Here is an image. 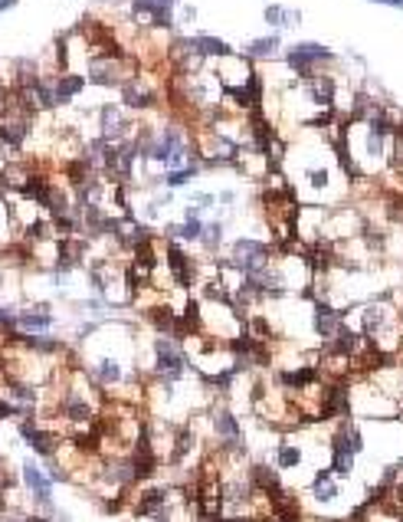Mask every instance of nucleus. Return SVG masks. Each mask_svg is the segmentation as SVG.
Returning a JSON list of instances; mask_svg holds the SVG:
<instances>
[{"instance_id": "f257e3e1", "label": "nucleus", "mask_w": 403, "mask_h": 522, "mask_svg": "<svg viewBox=\"0 0 403 522\" xmlns=\"http://www.w3.org/2000/svg\"><path fill=\"white\" fill-rule=\"evenodd\" d=\"M151 355H154V378H161V381H184V375L190 371L187 348L174 335H154Z\"/></svg>"}, {"instance_id": "f03ea898", "label": "nucleus", "mask_w": 403, "mask_h": 522, "mask_svg": "<svg viewBox=\"0 0 403 522\" xmlns=\"http://www.w3.org/2000/svg\"><path fill=\"white\" fill-rule=\"evenodd\" d=\"M282 63L289 66L292 73L299 76V79H308V76L322 73V69H331V66L338 63V56L331 53L328 46H322V43H295V46H289L282 53Z\"/></svg>"}, {"instance_id": "7ed1b4c3", "label": "nucleus", "mask_w": 403, "mask_h": 522, "mask_svg": "<svg viewBox=\"0 0 403 522\" xmlns=\"http://www.w3.org/2000/svg\"><path fill=\"white\" fill-rule=\"evenodd\" d=\"M118 96H121V109L135 115V112H148V109L158 106L161 92H158L154 82L141 79V76H128V79L118 86Z\"/></svg>"}, {"instance_id": "20e7f679", "label": "nucleus", "mask_w": 403, "mask_h": 522, "mask_svg": "<svg viewBox=\"0 0 403 522\" xmlns=\"http://www.w3.org/2000/svg\"><path fill=\"white\" fill-rule=\"evenodd\" d=\"M131 516H138V519H170V516H174L170 490L168 486H148V490L135 499Z\"/></svg>"}, {"instance_id": "39448f33", "label": "nucleus", "mask_w": 403, "mask_h": 522, "mask_svg": "<svg viewBox=\"0 0 403 522\" xmlns=\"http://www.w3.org/2000/svg\"><path fill=\"white\" fill-rule=\"evenodd\" d=\"M164 256H168V269H170V276H174V283L190 289V286L197 283V276H200L194 256L180 246V240H168V244H164Z\"/></svg>"}, {"instance_id": "423d86ee", "label": "nucleus", "mask_w": 403, "mask_h": 522, "mask_svg": "<svg viewBox=\"0 0 403 522\" xmlns=\"http://www.w3.org/2000/svg\"><path fill=\"white\" fill-rule=\"evenodd\" d=\"M53 306L40 302V306H26V309H16V332H30V335H43L53 328Z\"/></svg>"}, {"instance_id": "0eeeda50", "label": "nucleus", "mask_w": 403, "mask_h": 522, "mask_svg": "<svg viewBox=\"0 0 403 522\" xmlns=\"http://www.w3.org/2000/svg\"><path fill=\"white\" fill-rule=\"evenodd\" d=\"M210 427L217 433V441H233V437H243V424L236 417L233 408H213L210 411Z\"/></svg>"}, {"instance_id": "6e6552de", "label": "nucleus", "mask_w": 403, "mask_h": 522, "mask_svg": "<svg viewBox=\"0 0 403 522\" xmlns=\"http://www.w3.org/2000/svg\"><path fill=\"white\" fill-rule=\"evenodd\" d=\"M308 493L315 496V503H335L341 493L338 473H335V470H318V473L312 476V483H308Z\"/></svg>"}, {"instance_id": "1a4fd4ad", "label": "nucleus", "mask_w": 403, "mask_h": 522, "mask_svg": "<svg viewBox=\"0 0 403 522\" xmlns=\"http://www.w3.org/2000/svg\"><path fill=\"white\" fill-rule=\"evenodd\" d=\"M282 49V36L279 33H269V36H256V40L246 43V53L243 56L250 63H266V59H275V53Z\"/></svg>"}, {"instance_id": "9d476101", "label": "nucleus", "mask_w": 403, "mask_h": 522, "mask_svg": "<svg viewBox=\"0 0 403 522\" xmlns=\"http://www.w3.org/2000/svg\"><path fill=\"white\" fill-rule=\"evenodd\" d=\"M86 86H89V79L79 73H73V69H66V73L56 76V96H59V106H73V99L82 96L86 92Z\"/></svg>"}, {"instance_id": "9b49d317", "label": "nucleus", "mask_w": 403, "mask_h": 522, "mask_svg": "<svg viewBox=\"0 0 403 522\" xmlns=\"http://www.w3.org/2000/svg\"><path fill=\"white\" fill-rule=\"evenodd\" d=\"M26 447H30L36 457H53L56 447H59V437H56L53 427H40V424H36L30 433H26Z\"/></svg>"}, {"instance_id": "f8f14e48", "label": "nucleus", "mask_w": 403, "mask_h": 522, "mask_svg": "<svg viewBox=\"0 0 403 522\" xmlns=\"http://www.w3.org/2000/svg\"><path fill=\"white\" fill-rule=\"evenodd\" d=\"M128 4H131V20L141 24L145 30H151V14L178 7V0H128Z\"/></svg>"}, {"instance_id": "ddd939ff", "label": "nucleus", "mask_w": 403, "mask_h": 522, "mask_svg": "<svg viewBox=\"0 0 403 522\" xmlns=\"http://www.w3.org/2000/svg\"><path fill=\"white\" fill-rule=\"evenodd\" d=\"M262 20H266L269 26H275V30H289V26H299L305 16H302V10H289V7H282V4H269V7L262 10Z\"/></svg>"}, {"instance_id": "4468645a", "label": "nucleus", "mask_w": 403, "mask_h": 522, "mask_svg": "<svg viewBox=\"0 0 403 522\" xmlns=\"http://www.w3.org/2000/svg\"><path fill=\"white\" fill-rule=\"evenodd\" d=\"M250 483H252V490H256L259 496H266V493H272L275 486H282L279 473H275L269 463H252L250 466Z\"/></svg>"}, {"instance_id": "2eb2a0df", "label": "nucleus", "mask_w": 403, "mask_h": 522, "mask_svg": "<svg viewBox=\"0 0 403 522\" xmlns=\"http://www.w3.org/2000/svg\"><path fill=\"white\" fill-rule=\"evenodd\" d=\"M197 46H200V53L207 59H226L233 56V46L226 40H220V36H210V33H197Z\"/></svg>"}, {"instance_id": "dca6fc26", "label": "nucleus", "mask_w": 403, "mask_h": 522, "mask_svg": "<svg viewBox=\"0 0 403 522\" xmlns=\"http://www.w3.org/2000/svg\"><path fill=\"white\" fill-rule=\"evenodd\" d=\"M331 470H335L338 476L354 473V453H351L341 441H331Z\"/></svg>"}, {"instance_id": "f3484780", "label": "nucleus", "mask_w": 403, "mask_h": 522, "mask_svg": "<svg viewBox=\"0 0 403 522\" xmlns=\"http://www.w3.org/2000/svg\"><path fill=\"white\" fill-rule=\"evenodd\" d=\"M223 230H226L223 221H207V224H203L200 246L207 250V254H213V256L220 254V246H223Z\"/></svg>"}, {"instance_id": "a211bd4d", "label": "nucleus", "mask_w": 403, "mask_h": 522, "mask_svg": "<svg viewBox=\"0 0 403 522\" xmlns=\"http://www.w3.org/2000/svg\"><path fill=\"white\" fill-rule=\"evenodd\" d=\"M302 463V447L299 443H279V447H275V466H279V470H295V466Z\"/></svg>"}, {"instance_id": "6ab92c4d", "label": "nucleus", "mask_w": 403, "mask_h": 522, "mask_svg": "<svg viewBox=\"0 0 403 522\" xmlns=\"http://www.w3.org/2000/svg\"><path fill=\"white\" fill-rule=\"evenodd\" d=\"M305 188H312L315 194L328 191V188H331V171H328V168H322V164L308 168V171H305Z\"/></svg>"}, {"instance_id": "aec40b11", "label": "nucleus", "mask_w": 403, "mask_h": 522, "mask_svg": "<svg viewBox=\"0 0 403 522\" xmlns=\"http://www.w3.org/2000/svg\"><path fill=\"white\" fill-rule=\"evenodd\" d=\"M197 174H200V171H194V168H178V171H168V174H164V184H168V188H187V184L197 178Z\"/></svg>"}, {"instance_id": "412c9836", "label": "nucleus", "mask_w": 403, "mask_h": 522, "mask_svg": "<svg viewBox=\"0 0 403 522\" xmlns=\"http://www.w3.org/2000/svg\"><path fill=\"white\" fill-rule=\"evenodd\" d=\"M203 234V221H180L178 224V240H200Z\"/></svg>"}, {"instance_id": "4be33fe9", "label": "nucleus", "mask_w": 403, "mask_h": 522, "mask_svg": "<svg viewBox=\"0 0 403 522\" xmlns=\"http://www.w3.org/2000/svg\"><path fill=\"white\" fill-rule=\"evenodd\" d=\"M16 328V306H0V335Z\"/></svg>"}, {"instance_id": "5701e85b", "label": "nucleus", "mask_w": 403, "mask_h": 522, "mask_svg": "<svg viewBox=\"0 0 403 522\" xmlns=\"http://www.w3.org/2000/svg\"><path fill=\"white\" fill-rule=\"evenodd\" d=\"M190 204H197L200 211H210V207L217 204V197L210 194V191H190Z\"/></svg>"}, {"instance_id": "b1692460", "label": "nucleus", "mask_w": 403, "mask_h": 522, "mask_svg": "<svg viewBox=\"0 0 403 522\" xmlns=\"http://www.w3.org/2000/svg\"><path fill=\"white\" fill-rule=\"evenodd\" d=\"M10 417H16V404L4 394V398H0V421H10Z\"/></svg>"}, {"instance_id": "393cba45", "label": "nucleus", "mask_w": 403, "mask_h": 522, "mask_svg": "<svg viewBox=\"0 0 403 522\" xmlns=\"http://www.w3.org/2000/svg\"><path fill=\"white\" fill-rule=\"evenodd\" d=\"M236 197H240V194H236L233 188H226V191H220V197H217V201H220V204H223V207H233V204H236Z\"/></svg>"}, {"instance_id": "a878e982", "label": "nucleus", "mask_w": 403, "mask_h": 522, "mask_svg": "<svg viewBox=\"0 0 403 522\" xmlns=\"http://www.w3.org/2000/svg\"><path fill=\"white\" fill-rule=\"evenodd\" d=\"M180 16H184L187 24H190V20H197V7H190V4H187V7L180 10Z\"/></svg>"}, {"instance_id": "bb28decb", "label": "nucleus", "mask_w": 403, "mask_h": 522, "mask_svg": "<svg viewBox=\"0 0 403 522\" xmlns=\"http://www.w3.org/2000/svg\"><path fill=\"white\" fill-rule=\"evenodd\" d=\"M387 7H397V10H403V0H387Z\"/></svg>"}]
</instances>
